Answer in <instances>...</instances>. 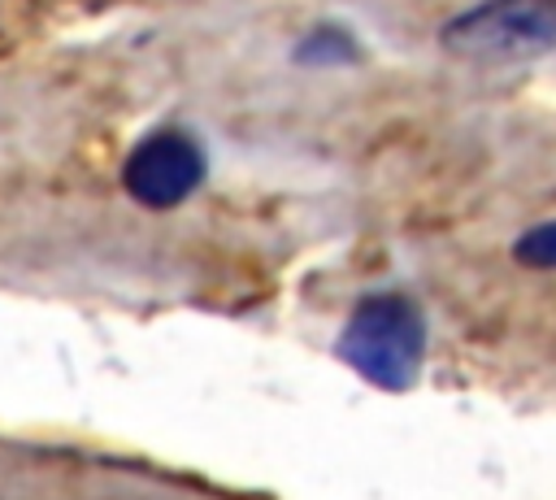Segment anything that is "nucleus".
Returning <instances> with one entry per match:
<instances>
[{
    "instance_id": "f03ea898",
    "label": "nucleus",
    "mask_w": 556,
    "mask_h": 500,
    "mask_svg": "<svg viewBox=\"0 0 556 500\" xmlns=\"http://www.w3.org/2000/svg\"><path fill=\"white\" fill-rule=\"evenodd\" d=\"M439 48L473 65H517L556 52V0H478L439 26Z\"/></svg>"
},
{
    "instance_id": "f257e3e1",
    "label": "nucleus",
    "mask_w": 556,
    "mask_h": 500,
    "mask_svg": "<svg viewBox=\"0 0 556 500\" xmlns=\"http://www.w3.org/2000/svg\"><path fill=\"white\" fill-rule=\"evenodd\" d=\"M334 352L365 383L408 391L426 365V313L404 291H374L343 322Z\"/></svg>"
},
{
    "instance_id": "39448f33",
    "label": "nucleus",
    "mask_w": 556,
    "mask_h": 500,
    "mask_svg": "<svg viewBox=\"0 0 556 500\" xmlns=\"http://www.w3.org/2000/svg\"><path fill=\"white\" fill-rule=\"evenodd\" d=\"M513 257L530 270H556V217L521 230L517 243H513Z\"/></svg>"
},
{
    "instance_id": "7ed1b4c3",
    "label": "nucleus",
    "mask_w": 556,
    "mask_h": 500,
    "mask_svg": "<svg viewBox=\"0 0 556 500\" xmlns=\"http://www.w3.org/2000/svg\"><path fill=\"white\" fill-rule=\"evenodd\" d=\"M208 157L200 139L182 126L148 130L122 161V191L143 209H178L200 191Z\"/></svg>"
},
{
    "instance_id": "20e7f679",
    "label": "nucleus",
    "mask_w": 556,
    "mask_h": 500,
    "mask_svg": "<svg viewBox=\"0 0 556 500\" xmlns=\"http://www.w3.org/2000/svg\"><path fill=\"white\" fill-rule=\"evenodd\" d=\"M291 61L304 65V70H339V65H356L361 61V43H356V35L348 26L317 22L291 43Z\"/></svg>"
}]
</instances>
